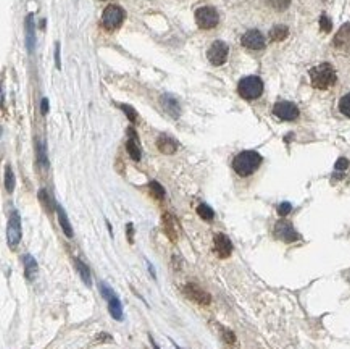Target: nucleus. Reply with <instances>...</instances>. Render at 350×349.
Masks as SVG:
<instances>
[{"label":"nucleus","instance_id":"1","mask_svg":"<svg viewBox=\"0 0 350 349\" xmlns=\"http://www.w3.org/2000/svg\"><path fill=\"white\" fill-rule=\"evenodd\" d=\"M262 156L255 150H244L233 160V168L239 176H250L262 165Z\"/></svg>","mask_w":350,"mask_h":349},{"label":"nucleus","instance_id":"2","mask_svg":"<svg viewBox=\"0 0 350 349\" xmlns=\"http://www.w3.org/2000/svg\"><path fill=\"white\" fill-rule=\"evenodd\" d=\"M310 81L315 89H328L336 82V72L330 64H321L313 66L310 72Z\"/></svg>","mask_w":350,"mask_h":349},{"label":"nucleus","instance_id":"3","mask_svg":"<svg viewBox=\"0 0 350 349\" xmlns=\"http://www.w3.org/2000/svg\"><path fill=\"white\" fill-rule=\"evenodd\" d=\"M237 92L246 100L258 99L263 92V82L257 76H247V78L241 80L239 86H237Z\"/></svg>","mask_w":350,"mask_h":349},{"label":"nucleus","instance_id":"4","mask_svg":"<svg viewBox=\"0 0 350 349\" xmlns=\"http://www.w3.org/2000/svg\"><path fill=\"white\" fill-rule=\"evenodd\" d=\"M220 22L218 12L212 6H202L197 12H195V23L202 30H212Z\"/></svg>","mask_w":350,"mask_h":349},{"label":"nucleus","instance_id":"5","mask_svg":"<svg viewBox=\"0 0 350 349\" xmlns=\"http://www.w3.org/2000/svg\"><path fill=\"white\" fill-rule=\"evenodd\" d=\"M124 20V12L116 5H110L107 10L103 12V16H102V23L105 26V30H116L120 28V24L123 23Z\"/></svg>","mask_w":350,"mask_h":349},{"label":"nucleus","instance_id":"6","mask_svg":"<svg viewBox=\"0 0 350 349\" xmlns=\"http://www.w3.org/2000/svg\"><path fill=\"white\" fill-rule=\"evenodd\" d=\"M228 52H229V47L223 42V40H215V42L210 46L208 52H207V58L212 65L215 66H220L226 62L228 58Z\"/></svg>","mask_w":350,"mask_h":349},{"label":"nucleus","instance_id":"7","mask_svg":"<svg viewBox=\"0 0 350 349\" xmlns=\"http://www.w3.org/2000/svg\"><path fill=\"white\" fill-rule=\"evenodd\" d=\"M6 240H8V246L15 249L18 242L21 241V218L16 210H13L8 220V230H6Z\"/></svg>","mask_w":350,"mask_h":349},{"label":"nucleus","instance_id":"8","mask_svg":"<svg viewBox=\"0 0 350 349\" xmlns=\"http://www.w3.org/2000/svg\"><path fill=\"white\" fill-rule=\"evenodd\" d=\"M273 114L276 118L283 122H294L297 120L299 116V108L291 102H278L275 107H273Z\"/></svg>","mask_w":350,"mask_h":349},{"label":"nucleus","instance_id":"9","mask_svg":"<svg viewBox=\"0 0 350 349\" xmlns=\"http://www.w3.org/2000/svg\"><path fill=\"white\" fill-rule=\"evenodd\" d=\"M183 294L187 299H191V301L197 302L200 306H208L210 302H212V296H210L207 291L199 288L197 284H192V283L184 286V288H183Z\"/></svg>","mask_w":350,"mask_h":349},{"label":"nucleus","instance_id":"10","mask_svg":"<svg viewBox=\"0 0 350 349\" xmlns=\"http://www.w3.org/2000/svg\"><path fill=\"white\" fill-rule=\"evenodd\" d=\"M213 252L220 257V259H228L233 252V242L226 234L218 233L213 236Z\"/></svg>","mask_w":350,"mask_h":349},{"label":"nucleus","instance_id":"11","mask_svg":"<svg viewBox=\"0 0 350 349\" xmlns=\"http://www.w3.org/2000/svg\"><path fill=\"white\" fill-rule=\"evenodd\" d=\"M241 44L246 48H249V50H262V48L265 47V38L260 31L250 30L242 36Z\"/></svg>","mask_w":350,"mask_h":349},{"label":"nucleus","instance_id":"12","mask_svg":"<svg viewBox=\"0 0 350 349\" xmlns=\"http://www.w3.org/2000/svg\"><path fill=\"white\" fill-rule=\"evenodd\" d=\"M275 234H276L278 240H281L284 242H296L299 240V234H297L296 230H294V226L289 222H284V220L276 223Z\"/></svg>","mask_w":350,"mask_h":349},{"label":"nucleus","instance_id":"13","mask_svg":"<svg viewBox=\"0 0 350 349\" xmlns=\"http://www.w3.org/2000/svg\"><path fill=\"white\" fill-rule=\"evenodd\" d=\"M162 226L170 241H178V222L171 214H165L162 217Z\"/></svg>","mask_w":350,"mask_h":349},{"label":"nucleus","instance_id":"14","mask_svg":"<svg viewBox=\"0 0 350 349\" xmlns=\"http://www.w3.org/2000/svg\"><path fill=\"white\" fill-rule=\"evenodd\" d=\"M333 44L338 48H350V23H346L339 28V31L334 36Z\"/></svg>","mask_w":350,"mask_h":349},{"label":"nucleus","instance_id":"15","mask_svg":"<svg viewBox=\"0 0 350 349\" xmlns=\"http://www.w3.org/2000/svg\"><path fill=\"white\" fill-rule=\"evenodd\" d=\"M128 136H129V139H128V142H126V150H128L129 157H131L132 160H136V162H139V160H141V149H139V138H137V134H136L134 130H132V128H129V130H128Z\"/></svg>","mask_w":350,"mask_h":349},{"label":"nucleus","instance_id":"16","mask_svg":"<svg viewBox=\"0 0 350 349\" xmlns=\"http://www.w3.org/2000/svg\"><path fill=\"white\" fill-rule=\"evenodd\" d=\"M157 149L162 152V154H166V156H171V154L176 152L178 149V144L176 141H173V139L170 136H160L157 139Z\"/></svg>","mask_w":350,"mask_h":349},{"label":"nucleus","instance_id":"17","mask_svg":"<svg viewBox=\"0 0 350 349\" xmlns=\"http://www.w3.org/2000/svg\"><path fill=\"white\" fill-rule=\"evenodd\" d=\"M160 100H162V107L165 108L166 114H170L173 118H179L181 108H179V104H178L176 99H173L171 96H163Z\"/></svg>","mask_w":350,"mask_h":349},{"label":"nucleus","instance_id":"18","mask_svg":"<svg viewBox=\"0 0 350 349\" xmlns=\"http://www.w3.org/2000/svg\"><path fill=\"white\" fill-rule=\"evenodd\" d=\"M55 208H57L58 223H60V226L63 230V233H65L66 238H73V226H71V223H69V218H68V215L65 212V208H63L61 206H57Z\"/></svg>","mask_w":350,"mask_h":349},{"label":"nucleus","instance_id":"19","mask_svg":"<svg viewBox=\"0 0 350 349\" xmlns=\"http://www.w3.org/2000/svg\"><path fill=\"white\" fill-rule=\"evenodd\" d=\"M74 265H76V270H78V274L81 276V280L86 283L87 288H90L92 286V276H90V270L87 265H84L79 259H74Z\"/></svg>","mask_w":350,"mask_h":349},{"label":"nucleus","instance_id":"20","mask_svg":"<svg viewBox=\"0 0 350 349\" xmlns=\"http://www.w3.org/2000/svg\"><path fill=\"white\" fill-rule=\"evenodd\" d=\"M108 310H110L111 317L118 320V322H121L123 320V307H121V302H120V299H118V296H115L111 301H108Z\"/></svg>","mask_w":350,"mask_h":349},{"label":"nucleus","instance_id":"21","mask_svg":"<svg viewBox=\"0 0 350 349\" xmlns=\"http://www.w3.org/2000/svg\"><path fill=\"white\" fill-rule=\"evenodd\" d=\"M23 264H24V272H26L27 280H32V278L36 276V274H37V262H36V259H34L32 256H24Z\"/></svg>","mask_w":350,"mask_h":349},{"label":"nucleus","instance_id":"22","mask_svg":"<svg viewBox=\"0 0 350 349\" xmlns=\"http://www.w3.org/2000/svg\"><path fill=\"white\" fill-rule=\"evenodd\" d=\"M288 36H289V30L286 26H283V24H278V26H275L270 31V39L273 40V42H279V40H284Z\"/></svg>","mask_w":350,"mask_h":349},{"label":"nucleus","instance_id":"23","mask_svg":"<svg viewBox=\"0 0 350 349\" xmlns=\"http://www.w3.org/2000/svg\"><path fill=\"white\" fill-rule=\"evenodd\" d=\"M37 162L42 168H48V158H47V149L45 144L40 141H37Z\"/></svg>","mask_w":350,"mask_h":349},{"label":"nucleus","instance_id":"24","mask_svg":"<svg viewBox=\"0 0 350 349\" xmlns=\"http://www.w3.org/2000/svg\"><path fill=\"white\" fill-rule=\"evenodd\" d=\"M197 215L202 218V220H205V222H212L213 217H215V212H213V208L207 206V204H200L197 207Z\"/></svg>","mask_w":350,"mask_h":349},{"label":"nucleus","instance_id":"25","mask_svg":"<svg viewBox=\"0 0 350 349\" xmlns=\"http://www.w3.org/2000/svg\"><path fill=\"white\" fill-rule=\"evenodd\" d=\"M26 34H27V48L29 52H32L34 48V28H32V16L27 18V23H26Z\"/></svg>","mask_w":350,"mask_h":349},{"label":"nucleus","instance_id":"26","mask_svg":"<svg viewBox=\"0 0 350 349\" xmlns=\"http://www.w3.org/2000/svg\"><path fill=\"white\" fill-rule=\"evenodd\" d=\"M149 190H150V194L155 199L158 200H162L165 198V190H163V186H160L157 181H152V183L149 184Z\"/></svg>","mask_w":350,"mask_h":349},{"label":"nucleus","instance_id":"27","mask_svg":"<svg viewBox=\"0 0 350 349\" xmlns=\"http://www.w3.org/2000/svg\"><path fill=\"white\" fill-rule=\"evenodd\" d=\"M5 186L8 192L15 191V174H13V170L10 166H6V172H5Z\"/></svg>","mask_w":350,"mask_h":349},{"label":"nucleus","instance_id":"28","mask_svg":"<svg viewBox=\"0 0 350 349\" xmlns=\"http://www.w3.org/2000/svg\"><path fill=\"white\" fill-rule=\"evenodd\" d=\"M267 4L276 12H284L291 5V0H267Z\"/></svg>","mask_w":350,"mask_h":349},{"label":"nucleus","instance_id":"29","mask_svg":"<svg viewBox=\"0 0 350 349\" xmlns=\"http://www.w3.org/2000/svg\"><path fill=\"white\" fill-rule=\"evenodd\" d=\"M339 110H341V114L350 118V94H346L342 99L339 100Z\"/></svg>","mask_w":350,"mask_h":349},{"label":"nucleus","instance_id":"30","mask_svg":"<svg viewBox=\"0 0 350 349\" xmlns=\"http://www.w3.org/2000/svg\"><path fill=\"white\" fill-rule=\"evenodd\" d=\"M39 200L42 202V206H44L45 210H48V212L53 210V204H52V200H50V196H48V192L45 190H40L39 191Z\"/></svg>","mask_w":350,"mask_h":349},{"label":"nucleus","instance_id":"31","mask_svg":"<svg viewBox=\"0 0 350 349\" xmlns=\"http://www.w3.org/2000/svg\"><path fill=\"white\" fill-rule=\"evenodd\" d=\"M99 288H100V294H102V298H103L107 302H108V301H111V299H113V298L116 296V294H115V291L111 290L110 286L105 284V283H100Z\"/></svg>","mask_w":350,"mask_h":349},{"label":"nucleus","instance_id":"32","mask_svg":"<svg viewBox=\"0 0 350 349\" xmlns=\"http://www.w3.org/2000/svg\"><path fill=\"white\" fill-rule=\"evenodd\" d=\"M121 110L126 114V116L129 118V122H131V123H136V120H137V114H136V110H134V108L129 107V106H124V104H123V106H121Z\"/></svg>","mask_w":350,"mask_h":349},{"label":"nucleus","instance_id":"33","mask_svg":"<svg viewBox=\"0 0 350 349\" xmlns=\"http://www.w3.org/2000/svg\"><path fill=\"white\" fill-rule=\"evenodd\" d=\"M292 210V206L289 204V202H283V204L278 206V214L281 215V217H286V215H289Z\"/></svg>","mask_w":350,"mask_h":349},{"label":"nucleus","instance_id":"34","mask_svg":"<svg viewBox=\"0 0 350 349\" xmlns=\"http://www.w3.org/2000/svg\"><path fill=\"white\" fill-rule=\"evenodd\" d=\"M320 28L325 32H330L331 31V22H330V18H328L326 15H323V16L320 18Z\"/></svg>","mask_w":350,"mask_h":349},{"label":"nucleus","instance_id":"35","mask_svg":"<svg viewBox=\"0 0 350 349\" xmlns=\"http://www.w3.org/2000/svg\"><path fill=\"white\" fill-rule=\"evenodd\" d=\"M347 166H349L347 158H339L334 165V170L336 172H344V170H347Z\"/></svg>","mask_w":350,"mask_h":349},{"label":"nucleus","instance_id":"36","mask_svg":"<svg viewBox=\"0 0 350 349\" xmlns=\"http://www.w3.org/2000/svg\"><path fill=\"white\" fill-rule=\"evenodd\" d=\"M55 64H57V68H61V62H60V44H57L55 47Z\"/></svg>","mask_w":350,"mask_h":349},{"label":"nucleus","instance_id":"37","mask_svg":"<svg viewBox=\"0 0 350 349\" xmlns=\"http://www.w3.org/2000/svg\"><path fill=\"white\" fill-rule=\"evenodd\" d=\"M40 110H42V115H47L48 114V99H42Z\"/></svg>","mask_w":350,"mask_h":349},{"label":"nucleus","instance_id":"38","mask_svg":"<svg viewBox=\"0 0 350 349\" xmlns=\"http://www.w3.org/2000/svg\"><path fill=\"white\" fill-rule=\"evenodd\" d=\"M128 236H129V242H132V225H128Z\"/></svg>","mask_w":350,"mask_h":349},{"label":"nucleus","instance_id":"39","mask_svg":"<svg viewBox=\"0 0 350 349\" xmlns=\"http://www.w3.org/2000/svg\"><path fill=\"white\" fill-rule=\"evenodd\" d=\"M173 344H174V348H176V349H181L179 346H176V343H173Z\"/></svg>","mask_w":350,"mask_h":349}]
</instances>
